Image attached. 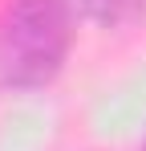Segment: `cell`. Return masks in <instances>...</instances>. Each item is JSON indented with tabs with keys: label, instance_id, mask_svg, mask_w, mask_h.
Here are the masks:
<instances>
[{
	"label": "cell",
	"instance_id": "1",
	"mask_svg": "<svg viewBox=\"0 0 146 151\" xmlns=\"http://www.w3.org/2000/svg\"><path fill=\"white\" fill-rule=\"evenodd\" d=\"M69 25V0H16L0 21V86H45L65 61Z\"/></svg>",
	"mask_w": 146,
	"mask_h": 151
},
{
	"label": "cell",
	"instance_id": "2",
	"mask_svg": "<svg viewBox=\"0 0 146 151\" xmlns=\"http://www.w3.org/2000/svg\"><path fill=\"white\" fill-rule=\"evenodd\" d=\"M85 8L94 12L97 21H106V25H122V21L142 17L146 0H85Z\"/></svg>",
	"mask_w": 146,
	"mask_h": 151
}]
</instances>
